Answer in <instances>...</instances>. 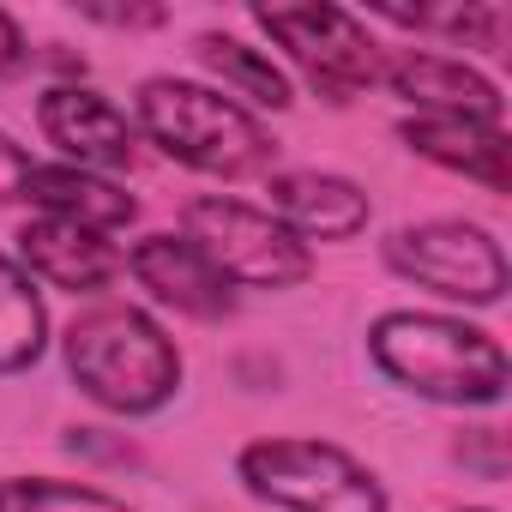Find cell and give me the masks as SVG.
<instances>
[{"mask_svg": "<svg viewBox=\"0 0 512 512\" xmlns=\"http://www.w3.org/2000/svg\"><path fill=\"white\" fill-rule=\"evenodd\" d=\"M368 356L392 386L446 410H494L512 380L500 338L458 314L392 308L368 326Z\"/></svg>", "mask_w": 512, "mask_h": 512, "instance_id": "6da1fadb", "label": "cell"}, {"mask_svg": "<svg viewBox=\"0 0 512 512\" xmlns=\"http://www.w3.org/2000/svg\"><path fill=\"white\" fill-rule=\"evenodd\" d=\"M61 356L73 386L109 416H157L181 392V350L157 314L133 302H91L67 320Z\"/></svg>", "mask_w": 512, "mask_h": 512, "instance_id": "7a4b0ae2", "label": "cell"}, {"mask_svg": "<svg viewBox=\"0 0 512 512\" xmlns=\"http://www.w3.org/2000/svg\"><path fill=\"white\" fill-rule=\"evenodd\" d=\"M133 127L169 163L211 175V181H253V175H272L278 163V139L260 115L199 79H175V73H157L139 85Z\"/></svg>", "mask_w": 512, "mask_h": 512, "instance_id": "3957f363", "label": "cell"}, {"mask_svg": "<svg viewBox=\"0 0 512 512\" xmlns=\"http://www.w3.org/2000/svg\"><path fill=\"white\" fill-rule=\"evenodd\" d=\"M235 482L278 512H392L386 482L332 440L266 434L235 452Z\"/></svg>", "mask_w": 512, "mask_h": 512, "instance_id": "277c9868", "label": "cell"}, {"mask_svg": "<svg viewBox=\"0 0 512 512\" xmlns=\"http://www.w3.org/2000/svg\"><path fill=\"white\" fill-rule=\"evenodd\" d=\"M175 235L199 247L229 290H302L314 278V247H302L266 205L235 193H193Z\"/></svg>", "mask_w": 512, "mask_h": 512, "instance_id": "5b68a950", "label": "cell"}, {"mask_svg": "<svg viewBox=\"0 0 512 512\" xmlns=\"http://www.w3.org/2000/svg\"><path fill=\"white\" fill-rule=\"evenodd\" d=\"M380 260L392 278L458 302V308H500L512 290V266L506 247L464 217H428V223H404L380 241Z\"/></svg>", "mask_w": 512, "mask_h": 512, "instance_id": "8992f818", "label": "cell"}, {"mask_svg": "<svg viewBox=\"0 0 512 512\" xmlns=\"http://www.w3.org/2000/svg\"><path fill=\"white\" fill-rule=\"evenodd\" d=\"M253 25H260L290 61L296 73L314 85V97H326L332 109L356 103L368 85H380V61L386 49L374 43V31L344 13L326 7V0H296V7H253Z\"/></svg>", "mask_w": 512, "mask_h": 512, "instance_id": "52a82bcc", "label": "cell"}, {"mask_svg": "<svg viewBox=\"0 0 512 512\" xmlns=\"http://www.w3.org/2000/svg\"><path fill=\"white\" fill-rule=\"evenodd\" d=\"M37 133L61 151V163L91 175H121L139 163V127L91 85H49L37 97Z\"/></svg>", "mask_w": 512, "mask_h": 512, "instance_id": "ba28073f", "label": "cell"}, {"mask_svg": "<svg viewBox=\"0 0 512 512\" xmlns=\"http://www.w3.org/2000/svg\"><path fill=\"white\" fill-rule=\"evenodd\" d=\"M121 272L169 314L199 320V326H223L235 320V290L199 260V247L175 229H151L133 247H121Z\"/></svg>", "mask_w": 512, "mask_h": 512, "instance_id": "9c48e42d", "label": "cell"}, {"mask_svg": "<svg viewBox=\"0 0 512 512\" xmlns=\"http://www.w3.org/2000/svg\"><path fill=\"white\" fill-rule=\"evenodd\" d=\"M380 85L398 103H410L416 115H452V121H482V127H500V115H506L500 85L440 49H386Z\"/></svg>", "mask_w": 512, "mask_h": 512, "instance_id": "30bf717a", "label": "cell"}, {"mask_svg": "<svg viewBox=\"0 0 512 512\" xmlns=\"http://www.w3.org/2000/svg\"><path fill=\"white\" fill-rule=\"evenodd\" d=\"M13 260L31 272V284H49V290H67V296H103L115 278H121V247L115 235H97V229H79V223H61V217H25L19 235H13Z\"/></svg>", "mask_w": 512, "mask_h": 512, "instance_id": "8fae6325", "label": "cell"}, {"mask_svg": "<svg viewBox=\"0 0 512 512\" xmlns=\"http://www.w3.org/2000/svg\"><path fill=\"white\" fill-rule=\"evenodd\" d=\"M266 211L302 241H356L374 217V199L362 193V181L332 175V169H272L266 175Z\"/></svg>", "mask_w": 512, "mask_h": 512, "instance_id": "7c38bea8", "label": "cell"}, {"mask_svg": "<svg viewBox=\"0 0 512 512\" xmlns=\"http://www.w3.org/2000/svg\"><path fill=\"white\" fill-rule=\"evenodd\" d=\"M398 139L434 163V169H452L488 193H506L512 187V145H506V127H482V121H452V115H404L398 121Z\"/></svg>", "mask_w": 512, "mask_h": 512, "instance_id": "4fadbf2b", "label": "cell"}, {"mask_svg": "<svg viewBox=\"0 0 512 512\" xmlns=\"http://www.w3.org/2000/svg\"><path fill=\"white\" fill-rule=\"evenodd\" d=\"M25 199H31L43 217L79 223V229H97V235H115V229L139 223V199H133L127 187H115L109 175L73 169V163H37Z\"/></svg>", "mask_w": 512, "mask_h": 512, "instance_id": "5bb4252c", "label": "cell"}, {"mask_svg": "<svg viewBox=\"0 0 512 512\" xmlns=\"http://www.w3.org/2000/svg\"><path fill=\"white\" fill-rule=\"evenodd\" d=\"M193 55H199V67H205L241 109H290V103H296V85H290V73L272 61V49H253V43H241V37H229V31H205V37L193 43Z\"/></svg>", "mask_w": 512, "mask_h": 512, "instance_id": "9a60e30c", "label": "cell"}, {"mask_svg": "<svg viewBox=\"0 0 512 512\" xmlns=\"http://www.w3.org/2000/svg\"><path fill=\"white\" fill-rule=\"evenodd\" d=\"M49 350V308L43 290L31 284V272L0 253V374H25L37 368Z\"/></svg>", "mask_w": 512, "mask_h": 512, "instance_id": "2e32d148", "label": "cell"}, {"mask_svg": "<svg viewBox=\"0 0 512 512\" xmlns=\"http://www.w3.org/2000/svg\"><path fill=\"white\" fill-rule=\"evenodd\" d=\"M368 13L404 25V31H434V37H452V43H470V49H488L500 55L506 43V13L500 7H482V0H452V7H398V0H374Z\"/></svg>", "mask_w": 512, "mask_h": 512, "instance_id": "e0dca14e", "label": "cell"}, {"mask_svg": "<svg viewBox=\"0 0 512 512\" xmlns=\"http://www.w3.org/2000/svg\"><path fill=\"white\" fill-rule=\"evenodd\" d=\"M0 512H133L121 494L61 476H7L0 482Z\"/></svg>", "mask_w": 512, "mask_h": 512, "instance_id": "ac0fdd59", "label": "cell"}, {"mask_svg": "<svg viewBox=\"0 0 512 512\" xmlns=\"http://www.w3.org/2000/svg\"><path fill=\"white\" fill-rule=\"evenodd\" d=\"M452 452H458L464 464H476L488 482L506 476V434H500V428H470L464 440H452Z\"/></svg>", "mask_w": 512, "mask_h": 512, "instance_id": "d6986e66", "label": "cell"}, {"mask_svg": "<svg viewBox=\"0 0 512 512\" xmlns=\"http://www.w3.org/2000/svg\"><path fill=\"white\" fill-rule=\"evenodd\" d=\"M31 169H37V157L13 139V133H0V205H13V199H25V187H31Z\"/></svg>", "mask_w": 512, "mask_h": 512, "instance_id": "ffe728a7", "label": "cell"}, {"mask_svg": "<svg viewBox=\"0 0 512 512\" xmlns=\"http://www.w3.org/2000/svg\"><path fill=\"white\" fill-rule=\"evenodd\" d=\"M91 25H109V31H157L169 25V7H79Z\"/></svg>", "mask_w": 512, "mask_h": 512, "instance_id": "44dd1931", "label": "cell"}, {"mask_svg": "<svg viewBox=\"0 0 512 512\" xmlns=\"http://www.w3.org/2000/svg\"><path fill=\"white\" fill-rule=\"evenodd\" d=\"M25 61H31V43H25V31H19V19L0 7V79H13V73H25Z\"/></svg>", "mask_w": 512, "mask_h": 512, "instance_id": "7402d4cb", "label": "cell"}, {"mask_svg": "<svg viewBox=\"0 0 512 512\" xmlns=\"http://www.w3.org/2000/svg\"><path fill=\"white\" fill-rule=\"evenodd\" d=\"M49 67L61 73V85H85V55H73L67 43H55V49H49Z\"/></svg>", "mask_w": 512, "mask_h": 512, "instance_id": "603a6c76", "label": "cell"}, {"mask_svg": "<svg viewBox=\"0 0 512 512\" xmlns=\"http://www.w3.org/2000/svg\"><path fill=\"white\" fill-rule=\"evenodd\" d=\"M458 512H494V506H458Z\"/></svg>", "mask_w": 512, "mask_h": 512, "instance_id": "cb8c5ba5", "label": "cell"}]
</instances>
